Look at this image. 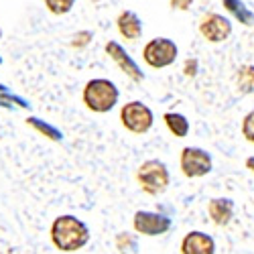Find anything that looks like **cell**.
<instances>
[{"label": "cell", "mask_w": 254, "mask_h": 254, "mask_svg": "<svg viewBox=\"0 0 254 254\" xmlns=\"http://www.w3.org/2000/svg\"><path fill=\"white\" fill-rule=\"evenodd\" d=\"M0 108H6V110H14V108L31 110V104L23 96H16V94H10L8 90H4V92H0Z\"/></svg>", "instance_id": "2e32d148"}, {"label": "cell", "mask_w": 254, "mask_h": 254, "mask_svg": "<svg viewBox=\"0 0 254 254\" xmlns=\"http://www.w3.org/2000/svg\"><path fill=\"white\" fill-rule=\"evenodd\" d=\"M136 181L140 185V189L149 195H161L167 191L169 183H171V175H169V169L163 161L159 159H149L144 161L138 171H136Z\"/></svg>", "instance_id": "3957f363"}, {"label": "cell", "mask_w": 254, "mask_h": 254, "mask_svg": "<svg viewBox=\"0 0 254 254\" xmlns=\"http://www.w3.org/2000/svg\"><path fill=\"white\" fill-rule=\"evenodd\" d=\"M177 55H179V47L175 45V41L167 39V37L151 39L142 49L144 63L153 69H163V67L173 65Z\"/></svg>", "instance_id": "5b68a950"}, {"label": "cell", "mask_w": 254, "mask_h": 254, "mask_svg": "<svg viewBox=\"0 0 254 254\" xmlns=\"http://www.w3.org/2000/svg\"><path fill=\"white\" fill-rule=\"evenodd\" d=\"M51 242L61 252H77L90 242V228L77 216H57L49 228Z\"/></svg>", "instance_id": "6da1fadb"}, {"label": "cell", "mask_w": 254, "mask_h": 254, "mask_svg": "<svg viewBox=\"0 0 254 254\" xmlns=\"http://www.w3.org/2000/svg\"><path fill=\"white\" fill-rule=\"evenodd\" d=\"M116 27L126 41H138L142 35V20L134 10H122L116 18Z\"/></svg>", "instance_id": "8fae6325"}, {"label": "cell", "mask_w": 254, "mask_h": 254, "mask_svg": "<svg viewBox=\"0 0 254 254\" xmlns=\"http://www.w3.org/2000/svg\"><path fill=\"white\" fill-rule=\"evenodd\" d=\"M169 2H171V6L177 8V10H187L193 4V0H169Z\"/></svg>", "instance_id": "7402d4cb"}, {"label": "cell", "mask_w": 254, "mask_h": 254, "mask_svg": "<svg viewBox=\"0 0 254 254\" xmlns=\"http://www.w3.org/2000/svg\"><path fill=\"white\" fill-rule=\"evenodd\" d=\"M222 4L236 20H240L242 25H248V27L254 25V12L242 2V0H222Z\"/></svg>", "instance_id": "5bb4252c"}, {"label": "cell", "mask_w": 254, "mask_h": 254, "mask_svg": "<svg viewBox=\"0 0 254 254\" xmlns=\"http://www.w3.org/2000/svg\"><path fill=\"white\" fill-rule=\"evenodd\" d=\"M132 226L142 236H161L171 230V218H167L157 211H136L132 218Z\"/></svg>", "instance_id": "52a82bcc"}, {"label": "cell", "mask_w": 254, "mask_h": 254, "mask_svg": "<svg viewBox=\"0 0 254 254\" xmlns=\"http://www.w3.org/2000/svg\"><path fill=\"white\" fill-rule=\"evenodd\" d=\"M104 49H106V53L110 55V59L120 67V71H124L132 81H142V79H144V73L140 71L138 63H136L128 53H126V49H124L120 43H116V41H108Z\"/></svg>", "instance_id": "9c48e42d"}, {"label": "cell", "mask_w": 254, "mask_h": 254, "mask_svg": "<svg viewBox=\"0 0 254 254\" xmlns=\"http://www.w3.org/2000/svg\"><path fill=\"white\" fill-rule=\"evenodd\" d=\"M94 39V33L92 31H79L73 35V41H71V47L75 49H83V47H88L90 45V41Z\"/></svg>", "instance_id": "44dd1931"}, {"label": "cell", "mask_w": 254, "mask_h": 254, "mask_svg": "<svg viewBox=\"0 0 254 254\" xmlns=\"http://www.w3.org/2000/svg\"><path fill=\"white\" fill-rule=\"evenodd\" d=\"M25 122H27V126H31L33 130H37L41 136H45V138H49V140H53V142L63 140V132L57 128V126L49 124L47 120H41V118H37V116H27Z\"/></svg>", "instance_id": "4fadbf2b"}, {"label": "cell", "mask_w": 254, "mask_h": 254, "mask_svg": "<svg viewBox=\"0 0 254 254\" xmlns=\"http://www.w3.org/2000/svg\"><path fill=\"white\" fill-rule=\"evenodd\" d=\"M118 98H120V92L116 88V83L106 77L90 79L81 92V102L94 114H108L118 104Z\"/></svg>", "instance_id": "7a4b0ae2"}, {"label": "cell", "mask_w": 254, "mask_h": 254, "mask_svg": "<svg viewBox=\"0 0 254 254\" xmlns=\"http://www.w3.org/2000/svg\"><path fill=\"white\" fill-rule=\"evenodd\" d=\"M4 90H6V86H4L2 81H0V92H4Z\"/></svg>", "instance_id": "d4e9b609"}, {"label": "cell", "mask_w": 254, "mask_h": 254, "mask_svg": "<svg viewBox=\"0 0 254 254\" xmlns=\"http://www.w3.org/2000/svg\"><path fill=\"white\" fill-rule=\"evenodd\" d=\"M195 65H197V61H187V65H185V75H195Z\"/></svg>", "instance_id": "603a6c76"}, {"label": "cell", "mask_w": 254, "mask_h": 254, "mask_svg": "<svg viewBox=\"0 0 254 254\" xmlns=\"http://www.w3.org/2000/svg\"><path fill=\"white\" fill-rule=\"evenodd\" d=\"M207 214L216 226H228L234 218V201L228 197H214L207 203Z\"/></svg>", "instance_id": "7c38bea8"}, {"label": "cell", "mask_w": 254, "mask_h": 254, "mask_svg": "<svg viewBox=\"0 0 254 254\" xmlns=\"http://www.w3.org/2000/svg\"><path fill=\"white\" fill-rule=\"evenodd\" d=\"M116 248L120 250V254H134L138 248L136 236L130 234V232H120L116 236Z\"/></svg>", "instance_id": "ac0fdd59"}, {"label": "cell", "mask_w": 254, "mask_h": 254, "mask_svg": "<svg viewBox=\"0 0 254 254\" xmlns=\"http://www.w3.org/2000/svg\"><path fill=\"white\" fill-rule=\"evenodd\" d=\"M246 167H248V169H252V171H254V157L246 159Z\"/></svg>", "instance_id": "cb8c5ba5"}, {"label": "cell", "mask_w": 254, "mask_h": 254, "mask_svg": "<svg viewBox=\"0 0 254 254\" xmlns=\"http://www.w3.org/2000/svg\"><path fill=\"white\" fill-rule=\"evenodd\" d=\"M238 90L242 94H252L254 92V65H242L236 73Z\"/></svg>", "instance_id": "e0dca14e"}, {"label": "cell", "mask_w": 254, "mask_h": 254, "mask_svg": "<svg viewBox=\"0 0 254 254\" xmlns=\"http://www.w3.org/2000/svg\"><path fill=\"white\" fill-rule=\"evenodd\" d=\"M0 65H2V57H0Z\"/></svg>", "instance_id": "4316f807"}, {"label": "cell", "mask_w": 254, "mask_h": 254, "mask_svg": "<svg viewBox=\"0 0 254 254\" xmlns=\"http://www.w3.org/2000/svg\"><path fill=\"white\" fill-rule=\"evenodd\" d=\"M199 33L205 41H209V43H222V41H226L232 35V23L224 14L209 12L201 18Z\"/></svg>", "instance_id": "ba28073f"}, {"label": "cell", "mask_w": 254, "mask_h": 254, "mask_svg": "<svg viewBox=\"0 0 254 254\" xmlns=\"http://www.w3.org/2000/svg\"><path fill=\"white\" fill-rule=\"evenodd\" d=\"M0 41H2V29H0Z\"/></svg>", "instance_id": "484cf974"}, {"label": "cell", "mask_w": 254, "mask_h": 254, "mask_svg": "<svg viewBox=\"0 0 254 254\" xmlns=\"http://www.w3.org/2000/svg\"><path fill=\"white\" fill-rule=\"evenodd\" d=\"M181 254H216V240L205 232L193 230L181 240Z\"/></svg>", "instance_id": "30bf717a"}, {"label": "cell", "mask_w": 254, "mask_h": 254, "mask_svg": "<svg viewBox=\"0 0 254 254\" xmlns=\"http://www.w3.org/2000/svg\"><path fill=\"white\" fill-rule=\"evenodd\" d=\"M179 167L185 177L199 179L211 171L214 163H211V155L207 151L199 149V146H185L179 157Z\"/></svg>", "instance_id": "8992f818"}, {"label": "cell", "mask_w": 254, "mask_h": 254, "mask_svg": "<svg viewBox=\"0 0 254 254\" xmlns=\"http://www.w3.org/2000/svg\"><path fill=\"white\" fill-rule=\"evenodd\" d=\"M242 136H244L248 142L254 144V110L248 112V114L244 116V120H242Z\"/></svg>", "instance_id": "ffe728a7"}, {"label": "cell", "mask_w": 254, "mask_h": 254, "mask_svg": "<svg viewBox=\"0 0 254 254\" xmlns=\"http://www.w3.org/2000/svg\"><path fill=\"white\" fill-rule=\"evenodd\" d=\"M163 120L167 124L169 132L175 134L177 138H185L189 134V128H191V126H189V120L183 114H177V112H167L163 116Z\"/></svg>", "instance_id": "9a60e30c"}, {"label": "cell", "mask_w": 254, "mask_h": 254, "mask_svg": "<svg viewBox=\"0 0 254 254\" xmlns=\"http://www.w3.org/2000/svg\"><path fill=\"white\" fill-rule=\"evenodd\" d=\"M45 6L51 14L63 16V14L71 12V8L75 6V0H45Z\"/></svg>", "instance_id": "d6986e66"}, {"label": "cell", "mask_w": 254, "mask_h": 254, "mask_svg": "<svg viewBox=\"0 0 254 254\" xmlns=\"http://www.w3.org/2000/svg\"><path fill=\"white\" fill-rule=\"evenodd\" d=\"M120 122L128 132L132 134H144L153 128L155 124V114L146 104L132 100L128 104H124L120 108Z\"/></svg>", "instance_id": "277c9868"}]
</instances>
